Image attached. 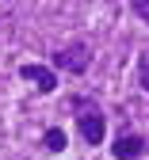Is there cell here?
Here are the masks:
<instances>
[{
    "label": "cell",
    "mask_w": 149,
    "mask_h": 160,
    "mask_svg": "<svg viewBox=\"0 0 149 160\" xmlns=\"http://www.w3.org/2000/svg\"><path fill=\"white\" fill-rule=\"evenodd\" d=\"M19 76L31 80L38 92H54V88H57V76H54V69H46V65H23Z\"/></svg>",
    "instance_id": "obj_3"
},
{
    "label": "cell",
    "mask_w": 149,
    "mask_h": 160,
    "mask_svg": "<svg viewBox=\"0 0 149 160\" xmlns=\"http://www.w3.org/2000/svg\"><path fill=\"white\" fill-rule=\"evenodd\" d=\"M145 149V141H141V137H115V160H134L138 152Z\"/></svg>",
    "instance_id": "obj_4"
},
{
    "label": "cell",
    "mask_w": 149,
    "mask_h": 160,
    "mask_svg": "<svg viewBox=\"0 0 149 160\" xmlns=\"http://www.w3.org/2000/svg\"><path fill=\"white\" fill-rule=\"evenodd\" d=\"M130 8L138 19H145V27H149V0H130Z\"/></svg>",
    "instance_id": "obj_6"
},
{
    "label": "cell",
    "mask_w": 149,
    "mask_h": 160,
    "mask_svg": "<svg viewBox=\"0 0 149 160\" xmlns=\"http://www.w3.org/2000/svg\"><path fill=\"white\" fill-rule=\"evenodd\" d=\"M138 72H141V88L149 92V50L141 53V61H138Z\"/></svg>",
    "instance_id": "obj_7"
},
{
    "label": "cell",
    "mask_w": 149,
    "mask_h": 160,
    "mask_svg": "<svg viewBox=\"0 0 149 160\" xmlns=\"http://www.w3.org/2000/svg\"><path fill=\"white\" fill-rule=\"evenodd\" d=\"M88 65H92V50L84 46V42H73V46H65V50L54 53V69H65L73 76H80Z\"/></svg>",
    "instance_id": "obj_2"
},
{
    "label": "cell",
    "mask_w": 149,
    "mask_h": 160,
    "mask_svg": "<svg viewBox=\"0 0 149 160\" xmlns=\"http://www.w3.org/2000/svg\"><path fill=\"white\" fill-rule=\"evenodd\" d=\"M42 145H46L50 152H61V149H65V130H46V133H42Z\"/></svg>",
    "instance_id": "obj_5"
},
{
    "label": "cell",
    "mask_w": 149,
    "mask_h": 160,
    "mask_svg": "<svg viewBox=\"0 0 149 160\" xmlns=\"http://www.w3.org/2000/svg\"><path fill=\"white\" fill-rule=\"evenodd\" d=\"M77 107V130L84 137V145H103V137H107V118H103V111L92 103V99H73Z\"/></svg>",
    "instance_id": "obj_1"
}]
</instances>
